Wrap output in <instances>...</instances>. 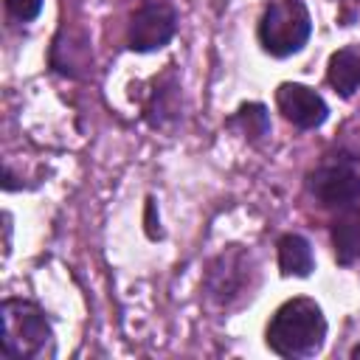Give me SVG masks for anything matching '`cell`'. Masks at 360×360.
Instances as JSON below:
<instances>
[{
  "label": "cell",
  "mask_w": 360,
  "mask_h": 360,
  "mask_svg": "<svg viewBox=\"0 0 360 360\" xmlns=\"http://www.w3.org/2000/svg\"><path fill=\"white\" fill-rule=\"evenodd\" d=\"M326 340L323 309L312 298L284 301L267 323V346L278 357H312Z\"/></svg>",
  "instance_id": "obj_1"
},
{
  "label": "cell",
  "mask_w": 360,
  "mask_h": 360,
  "mask_svg": "<svg viewBox=\"0 0 360 360\" xmlns=\"http://www.w3.org/2000/svg\"><path fill=\"white\" fill-rule=\"evenodd\" d=\"M3 349L14 360L53 357V329L37 304L20 298L3 301Z\"/></svg>",
  "instance_id": "obj_2"
},
{
  "label": "cell",
  "mask_w": 360,
  "mask_h": 360,
  "mask_svg": "<svg viewBox=\"0 0 360 360\" xmlns=\"http://www.w3.org/2000/svg\"><path fill=\"white\" fill-rule=\"evenodd\" d=\"M312 34L309 11L301 0H278L264 8L259 20V42L270 56H292L298 53Z\"/></svg>",
  "instance_id": "obj_3"
},
{
  "label": "cell",
  "mask_w": 360,
  "mask_h": 360,
  "mask_svg": "<svg viewBox=\"0 0 360 360\" xmlns=\"http://www.w3.org/2000/svg\"><path fill=\"white\" fill-rule=\"evenodd\" d=\"M309 191L323 205H352L360 200V152L326 155L309 172Z\"/></svg>",
  "instance_id": "obj_4"
},
{
  "label": "cell",
  "mask_w": 360,
  "mask_h": 360,
  "mask_svg": "<svg viewBox=\"0 0 360 360\" xmlns=\"http://www.w3.org/2000/svg\"><path fill=\"white\" fill-rule=\"evenodd\" d=\"M253 287V259L250 253H245L242 248H228L222 250L205 273V292L211 301H217L219 307H231L239 298L250 295Z\"/></svg>",
  "instance_id": "obj_5"
},
{
  "label": "cell",
  "mask_w": 360,
  "mask_h": 360,
  "mask_svg": "<svg viewBox=\"0 0 360 360\" xmlns=\"http://www.w3.org/2000/svg\"><path fill=\"white\" fill-rule=\"evenodd\" d=\"M177 31V14L169 3H146L141 6L127 28V45L138 53H152L160 51L163 45L172 42Z\"/></svg>",
  "instance_id": "obj_6"
},
{
  "label": "cell",
  "mask_w": 360,
  "mask_h": 360,
  "mask_svg": "<svg viewBox=\"0 0 360 360\" xmlns=\"http://www.w3.org/2000/svg\"><path fill=\"white\" fill-rule=\"evenodd\" d=\"M276 104L284 112V118L301 129H318L329 115L326 101L312 87L298 84V82H284L276 90Z\"/></svg>",
  "instance_id": "obj_7"
},
{
  "label": "cell",
  "mask_w": 360,
  "mask_h": 360,
  "mask_svg": "<svg viewBox=\"0 0 360 360\" xmlns=\"http://www.w3.org/2000/svg\"><path fill=\"white\" fill-rule=\"evenodd\" d=\"M326 82L343 96H354L360 90V45H346L329 56Z\"/></svg>",
  "instance_id": "obj_8"
},
{
  "label": "cell",
  "mask_w": 360,
  "mask_h": 360,
  "mask_svg": "<svg viewBox=\"0 0 360 360\" xmlns=\"http://www.w3.org/2000/svg\"><path fill=\"white\" fill-rule=\"evenodd\" d=\"M332 245L340 264H357L360 262V205L346 208L332 222Z\"/></svg>",
  "instance_id": "obj_9"
},
{
  "label": "cell",
  "mask_w": 360,
  "mask_h": 360,
  "mask_svg": "<svg viewBox=\"0 0 360 360\" xmlns=\"http://www.w3.org/2000/svg\"><path fill=\"white\" fill-rule=\"evenodd\" d=\"M278 267H281L284 276L307 278L312 273V267H315L312 245L301 233H284L278 239Z\"/></svg>",
  "instance_id": "obj_10"
},
{
  "label": "cell",
  "mask_w": 360,
  "mask_h": 360,
  "mask_svg": "<svg viewBox=\"0 0 360 360\" xmlns=\"http://www.w3.org/2000/svg\"><path fill=\"white\" fill-rule=\"evenodd\" d=\"M180 112V96H177V82L172 76L158 79V87L152 90L149 101H146V121L152 127H166L169 121H174Z\"/></svg>",
  "instance_id": "obj_11"
},
{
  "label": "cell",
  "mask_w": 360,
  "mask_h": 360,
  "mask_svg": "<svg viewBox=\"0 0 360 360\" xmlns=\"http://www.w3.org/2000/svg\"><path fill=\"white\" fill-rule=\"evenodd\" d=\"M231 124L239 127L242 135L250 138V141H259V138H264L270 132V118H267V110L262 104H242L233 112Z\"/></svg>",
  "instance_id": "obj_12"
},
{
  "label": "cell",
  "mask_w": 360,
  "mask_h": 360,
  "mask_svg": "<svg viewBox=\"0 0 360 360\" xmlns=\"http://www.w3.org/2000/svg\"><path fill=\"white\" fill-rule=\"evenodd\" d=\"M6 8L11 11V17L28 22V20L39 17V11H42V0H6Z\"/></svg>",
  "instance_id": "obj_13"
},
{
  "label": "cell",
  "mask_w": 360,
  "mask_h": 360,
  "mask_svg": "<svg viewBox=\"0 0 360 360\" xmlns=\"http://www.w3.org/2000/svg\"><path fill=\"white\" fill-rule=\"evenodd\" d=\"M352 357H354V360H360V346H354V349H352Z\"/></svg>",
  "instance_id": "obj_14"
}]
</instances>
